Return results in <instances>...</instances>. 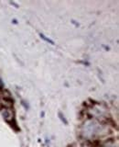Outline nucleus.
Wrapping results in <instances>:
<instances>
[{
  "label": "nucleus",
  "instance_id": "f257e3e1",
  "mask_svg": "<svg viewBox=\"0 0 119 147\" xmlns=\"http://www.w3.org/2000/svg\"><path fill=\"white\" fill-rule=\"evenodd\" d=\"M1 113H2V116L5 118V119H7V121H9V119H11L13 118V112L7 108L2 109Z\"/></svg>",
  "mask_w": 119,
  "mask_h": 147
},
{
  "label": "nucleus",
  "instance_id": "f03ea898",
  "mask_svg": "<svg viewBox=\"0 0 119 147\" xmlns=\"http://www.w3.org/2000/svg\"><path fill=\"white\" fill-rule=\"evenodd\" d=\"M40 37H41V38H42L43 40H47V41H49V43H51V44H54V42H53V41L52 40H49V39H47V38H46V37L43 35V34H40Z\"/></svg>",
  "mask_w": 119,
  "mask_h": 147
}]
</instances>
